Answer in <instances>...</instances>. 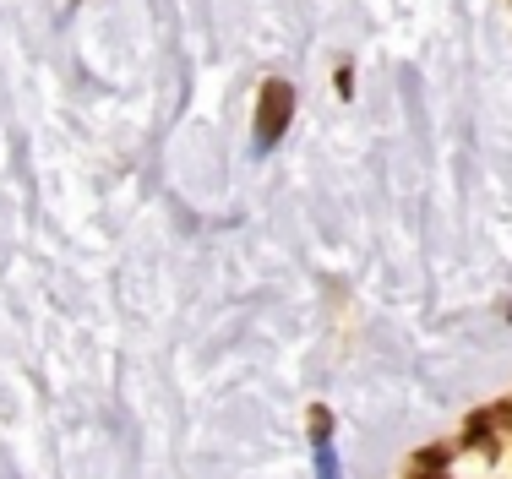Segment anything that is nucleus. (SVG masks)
<instances>
[{"label":"nucleus","instance_id":"f257e3e1","mask_svg":"<svg viewBox=\"0 0 512 479\" xmlns=\"http://www.w3.org/2000/svg\"><path fill=\"white\" fill-rule=\"evenodd\" d=\"M289 115H295V88H289V82H267L262 98H256V137L278 142L289 126Z\"/></svg>","mask_w":512,"mask_h":479}]
</instances>
